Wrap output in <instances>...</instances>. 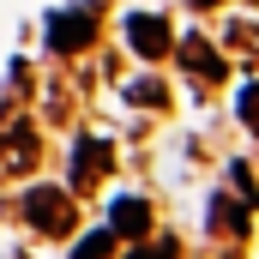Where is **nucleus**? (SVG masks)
Returning <instances> with one entry per match:
<instances>
[{"instance_id": "nucleus-1", "label": "nucleus", "mask_w": 259, "mask_h": 259, "mask_svg": "<svg viewBox=\"0 0 259 259\" xmlns=\"http://www.w3.org/2000/svg\"><path fill=\"white\" fill-rule=\"evenodd\" d=\"M24 223L36 229V235H72L78 229V205H72V193L66 187H49V181H36L30 193H24Z\"/></svg>"}, {"instance_id": "nucleus-2", "label": "nucleus", "mask_w": 259, "mask_h": 259, "mask_svg": "<svg viewBox=\"0 0 259 259\" xmlns=\"http://www.w3.org/2000/svg\"><path fill=\"white\" fill-rule=\"evenodd\" d=\"M97 42V6H66L49 18V49L55 55H78Z\"/></svg>"}, {"instance_id": "nucleus-3", "label": "nucleus", "mask_w": 259, "mask_h": 259, "mask_svg": "<svg viewBox=\"0 0 259 259\" xmlns=\"http://www.w3.org/2000/svg\"><path fill=\"white\" fill-rule=\"evenodd\" d=\"M127 42H133V55H145V61H163V55L175 49V36H169V18H163V12H127Z\"/></svg>"}, {"instance_id": "nucleus-4", "label": "nucleus", "mask_w": 259, "mask_h": 259, "mask_svg": "<svg viewBox=\"0 0 259 259\" xmlns=\"http://www.w3.org/2000/svg\"><path fill=\"white\" fill-rule=\"evenodd\" d=\"M109 169H115V145H109V139H78V145H72V187H78V193H91Z\"/></svg>"}, {"instance_id": "nucleus-5", "label": "nucleus", "mask_w": 259, "mask_h": 259, "mask_svg": "<svg viewBox=\"0 0 259 259\" xmlns=\"http://www.w3.org/2000/svg\"><path fill=\"white\" fill-rule=\"evenodd\" d=\"M109 229H115V241H121V235H127V241H145V235H151V199H139V193L115 199V205H109Z\"/></svg>"}, {"instance_id": "nucleus-6", "label": "nucleus", "mask_w": 259, "mask_h": 259, "mask_svg": "<svg viewBox=\"0 0 259 259\" xmlns=\"http://www.w3.org/2000/svg\"><path fill=\"white\" fill-rule=\"evenodd\" d=\"M181 61H187V72H199L205 84H217V78L229 72V66H223V55H217L205 36H181Z\"/></svg>"}, {"instance_id": "nucleus-7", "label": "nucleus", "mask_w": 259, "mask_h": 259, "mask_svg": "<svg viewBox=\"0 0 259 259\" xmlns=\"http://www.w3.org/2000/svg\"><path fill=\"white\" fill-rule=\"evenodd\" d=\"M0 169H6V175H30V169H36V133L30 127H18L0 145Z\"/></svg>"}, {"instance_id": "nucleus-8", "label": "nucleus", "mask_w": 259, "mask_h": 259, "mask_svg": "<svg viewBox=\"0 0 259 259\" xmlns=\"http://www.w3.org/2000/svg\"><path fill=\"white\" fill-rule=\"evenodd\" d=\"M211 235H223V241L247 235V211H241L235 199H211Z\"/></svg>"}, {"instance_id": "nucleus-9", "label": "nucleus", "mask_w": 259, "mask_h": 259, "mask_svg": "<svg viewBox=\"0 0 259 259\" xmlns=\"http://www.w3.org/2000/svg\"><path fill=\"white\" fill-rule=\"evenodd\" d=\"M72 259H115V229L103 223V229L78 235V247H72Z\"/></svg>"}, {"instance_id": "nucleus-10", "label": "nucleus", "mask_w": 259, "mask_h": 259, "mask_svg": "<svg viewBox=\"0 0 259 259\" xmlns=\"http://www.w3.org/2000/svg\"><path fill=\"white\" fill-rule=\"evenodd\" d=\"M235 115H241V127H247V133H259V78H253V84H241Z\"/></svg>"}, {"instance_id": "nucleus-11", "label": "nucleus", "mask_w": 259, "mask_h": 259, "mask_svg": "<svg viewBox=\"0 0 259 259\" xmlns=\"http://www.w3.org/2000/svg\"><path fill=\"white\" fill-rule=\"evenodd\" d=\"M127 259H181V247H175V241H151V247H145V241H133Z\"/></svg>"}, {"instance_id": "nucleus-12", "label": "nucleus", "mask_w": 259, "mask_h": 259, "mask_svg": "<svg viewBox=\"0 0 259 259\" xmlns=\"http://www.w3.org/2000/svg\"><path fill=\"white\" fill-rule=\"evenodd\" d=\"M133 103H151V109H163V84H151V78H139V84H127Z\"/></svg>"}, {"instance_id": "nucleus-13", "label": "nucleus", "mask_w": 259, "mask_h": 259, "mask_svg": "<svg viewBox=\"0 0 259 259\" xmlns=\"http://www.w3.org/2000/svg\"><path fill=\"white\" fill-rule=\"evenodd\" d=\"M193 6H217V0H193Z\"/></svg>"}]
</instances>
